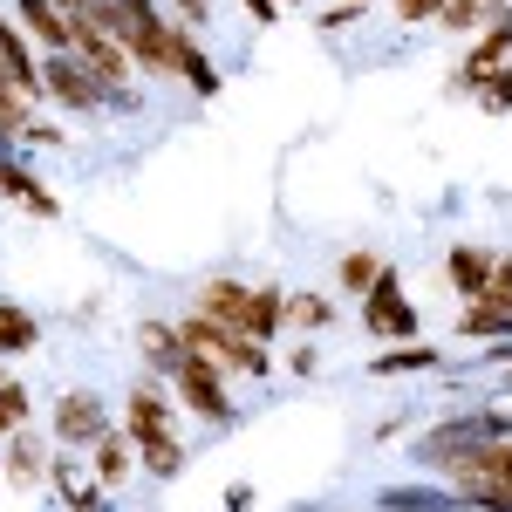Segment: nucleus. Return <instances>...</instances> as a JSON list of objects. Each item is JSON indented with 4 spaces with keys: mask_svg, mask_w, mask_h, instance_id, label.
<instances>
[{
    "mask_svg": "<svg viewBox=\"0 0 512 512\" xmlns=\"http://www.w3.org/2000/svg\"><path fill=\"white\" fill-rule=\"evenodd\" d=\"M178 335H185V349L205 355L212 369H226V376H267L274 369V355H267V342H253V335H239V328H219V321L205 315H185L178 321Z\"/></svg>",
    "mask_w": 512,
    "mask_h": 512,
    "instance_id": "obj_1",
    "label": "nucleus"
},
{
    "mask_svg": "<svg viewBox=\"0 0 512 512\" xmlns=\"http://www.w3.org/2000/svg\"><path fill=\"white\" fill-rule=\"evenodd\" d=\"M69 55H76L82 69L103 82V96H110V89H123V82H130V69H137V62H130V48H123L103 21H89V7H76V14H69Z\"/></svg>",
    "mask_w": 512,
    "mask_h": 512,
    "instance_id": "obj_2",
    "label": "nucleus"
},
{
    "mask_svg": "<svg viewBox=\"0 0 512 512\" xmlns=\"http://www.w3.org/2000/svg\"><path fill=\"white\" fill-rule=\"evenodd\" d=\"M171 390H178V403L192 410L198 424H233V396H226V369H212L205 355H185L178 369H171Z\"/></svg>",
    "mask_w": 512,
    "mask_h": 512,
    "instance_id": "obj_3",
    "label": "nucleus"
},
{
    "mask_svg": "<svg viewBox=\"0 0 512 512\" xmlns=\"http://www.w3.org/2000/svg\"><path fill=\"white\" fill-rule=\"evenodd\" d=\"M362 328H369L376 342H417V308L403 301L396 267H383V274H376V287L362 294Z\"/></svg>",
    "mask_w": 512,
    "mask_h": 512,
    "instance_id": "obj_4",
    "label": "nucleus"
},
{
    "mask_svg": "<svg viewBox=\"0 0 512 512\" xmlns=\"http://www.w3.org/2000/svg\"><path fill=\"white\" fill-rule=\"evenodd\" d=\"M451 492H472V485H512V437H485L472 451H458V458H444L437 465Z\"/></svg>",
    "mask_w": 512,
    "mask_h": 512,
    "instance_id": "obj_5",
    "label": "nucleus"
},
{
    "mask_svg": "<svg viewBox=\"0 0 512 512\" xmlns=\"http://www.w3.org/2000/svg\"><path fill=\"white\" fill-rule=\"evenodd\" d=\"M55 437L76 444V451H96V444L110 437V410H103V396H96V390H69L62 403H55Z\"/></svg>",
    "mask_w": 512,
    "mask_h": 512,
    "instance_id": "obj_6",
    "label": "nucleus"
},
{
    "mask_svg": "<svg viewBox=\"0 0 512 512\" xmlns=\"http://www.w3.org/2000/svg\"><path fill=\"white\" fill-rule=\"evenodd\" d=\"M171 417H178V403H171L158 383H130V396H123V437H130V444L171 437Z\"/></svg>",
    "mask_w": 512,
    "mask_h": 512,
    "instance_id": "obj_7",
    "label": "nucleus"
},
{
    "mask_svg": "<svg viewBox=\"0 0 512 512\" xmlns=\"http://www.w3.org/2000/svg\"><path fill=\"white\" fill-rule=\"evenodd\" d=\"M41 96H55L62 110H96L103 103V82L89 76L76 55H48L41 62Z\"/></svg>",
    "mask_w": 512,
    "mask_h": 512,
    "instance_id": "obj_8",
    "label": "nucleus"
},
{
    "mask_svg": "<svg viewBox=\"0 0 512 512\" xmlns=\"http://www.w3.org/2000/svg\"><path fill=\"white\" fill-rule=\"evenodd\" d=\"M192 315H205V321H219V328H239V335H246V315H253V287H246V280H233V274L205 280V287H198V301H192Z\"/></svg>",
    "mask_w": 512,
    "mask_h": 512,
    "instance_id": "obj_9",
    "label": "nucleus"
},
{
    "mask_svg": "<svg viewBox=\"0 0 512 512\" xmlns=\"http://www.w3.org/2000/svg\"><path fill=\"white\" fill-rule=\"evenodd\" d=\"M492 246H451V260H444V274H451V294L472 308V301H485V287H492Z\"/></svg>",
    "mask_w": 512,
    "mask_h": 512,
    "instance_id": "obj_10",
    "label": "nucleus"
},
{
    "mask_svg": "<svg viewBox=\"0 0 512 512\" xmlns=\"http://www.w3.org/2000/svg\"><path fill=\"white\" fill-rule=\"evenodd\" d=\"M0 69L21 82V96H41V62L28 48V28H14V14H0Z\"/></svg>",
    "mask_w": 512,
    "mask_h": 512,
    "instance_id": "obj_11",
    "label": "nucleus"
},
{
    "mask_svg": "<svg viewBox=\"0 0 512 512\" xmlns=\"http://www.w3.org/2000/svg\"><path fill=\"white\" fill-rule=\"evenodd\" d=\"M0 198H14V205H28L35 219H55V212H62V198H55V192H41V178L28 171V164H14L7 151H0Z\"/></svg>",
    "mask_w": 512,
    "mask_h": 512,
    "instance_id": "obj_12",
    "label": "nucleus"
},
{
    "mask_svg": "<svg viewBox=\"0 0 512 512\" xmlns=\"http://www.w3.org/2000/svg\"><path fill=\"white\" fill-rule=\"evenodd\" d=\"M14 21H21L28 41H41L48 55H69V14H62L55 0H21V7H14Z\"/></svg>",
    "mask_w": 512,
    "mask_h": 512,
    "instance_id": "obj_13",
    "label": "nucleus"
},
{
    "mask_svg": "<svg viewBox=\"0 0 512 512\" xmlns=\"http://www.w3.org/2000/svg\"><path fill=\"white\" fill-rule=\"evenodd\" d=\"M137 349H144V362L164 369V376L192 355V349H185V335H178V321H144V328H137Z\"/></svg>",
    "mask_w": 512,
    "mask_h": 512,
    "instance_id": "obj_14",
    "label": "nucleus"
},
{
    "mask_svg": "<svg viewBox=\"0 0 512 512\" xmlns=\"http://www.w3.org/2000/svg\"><path fill=\"white\" fill-rule=\"evenodd\" d=\"M178 82L192 89L198 103H212V96H219V82H226V76H219V62L198 48V35H185V48H178Z\"/></svg>",
    "mask_w": 512,
    "mask_h": 512,
    "instance_id": "obj_15",
    "label": "nucleus"
},
{
    "mask_svg": "<svg viewBox=\"0 0 512 512\" xmlns=\"http://www.w3.org/2000/svg\"><path fill=\"white\" fill-rule=\"evenodd\" d=\"M0 472H7V485H41L48 478V451H41L35 437H7V458H0Z\"/></svg>",
    "mask_w": 512,
    "mask_h": 512,
    "instance_id": "obj_16",
    "label": "nucleus"
},
{
    "mask_svg": "<svg viewBox=\"0 0 512 512\" xmlns=\"http://www.w3.org/2000/svg\"><path fill=\"white\" fill-rule=\"evenodd\" d=\"M41 342V321L28 308H14V301H0V362H14V355H28Z\"/></svg>",
    "mask_w": 512,
    "mask_h": 512,
    "instance_id": "obj_17",
    "label": "nucleus"
},
{
    "mask_svg": "<svg viewBox=\"0 0 512 512\" xmlns=\"http://www.w3.org/2000/svg\"><path fill=\"white\" fill-rule=\"evenodd\" d=\"M130 451H137V444H130L123 431H110L103 444H96V451H89V472H96V485H103V492L130 478Z\"/></svg>",
    "mask_w": 512,
    "mask_h": 512,
    "instance_id": "obj_18",
    "label": "nucleus"
},
{
    "mask_svg": "<svg viewBox=\"0 0 512 512\" xmlns=\"http://www.w3.org/2000/svg\"><path fill=\"white\" fill-rule=\"evenodd\" d=\"M437 362H444V349H431V342H396L369 362V376H410V369H437Z\"/></svg>",
    "mask_w": 512,
    "mask_h": 512,
    "instance_id": "obj_19",
    "label": "nucleus"
},
{
    "mask_svg": "<svg viewBox=\"0 0 512 512\" xmlns=\"http://www.w3.org/2000/svg\"><path fill=\"white\" fill-rule=\"evenodd\" d=\"M280 321H287V294H280V287H253V315H246V335H253V342H274Z\"/></svg>",
    "mask_w": 512,
    "mask_h": 512,
    "instance_id": "obj_20",
    "label": "nucleus"
},
{
    "mask_svg": "<svg viewBox=\"0 0 512 512\" xmlns=\"http://www.w3.org/2000/svg\"><path fill=\"white\" fill-rule=\"evenodd\" d=\"M458 335L465 342H512V315L506 308H465L458 315Z\"/></svg>",
    "mask_w": 512,
    "mask_h": 512,
    "instance_id": "obj_21",
    "label": "nucleus"
},
{
    "mask_svg": "<svg viewBox=\"0 0 512 512\" xmlns=\"http://www.w3.org/2000/svg\"><path fill=\"white\" fill-rule=\"evenodd\" d=\"M376 274H383V260H376V253H342V267H335V287L362 301V294L376 287Z\"/></svg>",
    "mask_w": 512,
    "mask_h": 512,
    "instance_id": "obj_22",
    "label": "nucleus"
},
{
    "mask_svg": "<svg viewBox=\"0 0 512 512\" xmlns=\"http://www.w3.org/2000/svg\"><path fill=\"white\" fill-rule=\"evenodd\" d=\"M28 103H35V96H21V82L0 69V130H7V137H28V123H35Z\"/></svg>",
    "mask_w": 512,
    "mask_h": 512,
    "instance_id": "obj_23",
    "label": "nucleus"
},
{
    "mask_svg": "<svg viewBox=\"0 0 512 512\" xmlns=\"http://www.w3.org/2000/svg\"><path fill=\"white\" fill-rule=\"evenodd\" d=\"M137 458H144V472H151V478H178V472H185V444H178V437H151V444H137Z\"/></svg>",
    "mask_w": 512,
    "mask_h": 512,
    "instance_id": "obj_24",
    "label": "nucleus"
},
{
    "mask_svg": "<svg viewBox=\"0 0 512 512\" xmlns=\"http://www.w3.org/2000/svg\"><path fill=\"white\" fill-rule=\"evenodd\" d=\"M328 321H335V301H328V294H287V328H308V335H315Z\"/></svg>",
    "mask_w": 512,
    "mask_h": 512,
    "instance_id": "obj_25",
    "label": "nucleus"
},
{
    "mask_svg": "<svg viewBox=\"0 0 512 512\" xmlns=\"http://www.w3.org/2000/svg\"><path fill=\"white\" fill-rule=\"evenodd\" d=\"M492 14H499V7H485V0H444L437 28H451V35H478V28H485Z\"/></svg>",
    "mask_w": 512,
    "mask_h": 512,
    "instance_id": "obj_26",
    "label": "nucleus"
},
{
    "mask_svg": "<svg viewBox=\"0 0 512 512\" xmlns=\"http://www.w3.org/2000/svg\"><path fill=\"white\" fill-rule=\"evenodd\" d=\"M28 403H35V396L21 390V383H0V444L28 431Z\"/></svg>",
    "mask_w": 512,
    "mask_h": 512,
    "instance_id": "obj_27",
    "label": "nucleus"
},
{
    "mask_svg": "<svg viewBox=\"0 0 512 512\" xmlns=\"http://www.w3.org/2000/svg\"><path fill=\"white\" fill-rule=\"evenodd\" d=\"M458 506H472V512H512V485H472V492H458Z\"/></svg>",
    "mask_w": 512,
    "mask_h": 512,
    "instance_id": "obj_28",
    "label": "nucleus"
},
{
    "mask_svg": "<svg viewBox=\"0 0 512 512\" xmlns=\"http://www.w3.org/2000/svg\"><path fill=\"white\" fill-rule=\"evenodd\" d=\"M48 478H55L62 499H76L82 485H89V478H82V458H48Z\"/></svg>",
    "mask_w": 512,
    "mask_h": 512,
    "instance_id": "obj_29",
    "label": "nucleus"
},
{
    "mask_svg": "<svg viewBox=\"0 0 512 512\" xmlns=\"http://www.w3.org/2000/svg\"><path fill=\"white\" fill-rule=\"evenodd\" d=\"M478 103H485L492 117H506V110H512V62H506V69H499L492 82H485V96H478Z\"/></svg>",
    "mask_w": 512,
    "mask_h": 512,
    "instance_id": "obj_30",
    "label": "nucleus"
},
{
    "mask_svg": "<svg viewBox=\"0 0 512 512\" xmlns=\"http://www.w3.org/2000/svg\"><path fill=\"white\" fill-rule=\"evenodd\" d=\"M171 21H185V28H205V21H212V0H171Z\"/></svg>",
    "mask_w": 512,
    "mask_h": 512,
    "instance_id": "obj_31",
    "label": "nucleus"
},
{
    "mask_svg": "<svg viewBox=\"0 0 512 512\" xmlns=\"http://www.w3.org/2000/svg\"><path fill=\"white\" fill-rule=\"evenodd\" d=\"M444 0H396V21H437Z\"/></svg>",
    "mask_w": 512,
    "mask_h": 512,
    "instance_id": "obj_32",
    "label": "nucleus"
},
{
    "mask_svg": "<svg viewBox=\"0 0 512 512\" xmlns=\"http://www.w3.org/2000/svg\"><path fill=\"white\" fill-rule=\"evenodd\" d=\"M21 144H41V151H55V144H62V123H28V137H21Z\"/></svg>",
    "mask_w": 512,
    "mask_h": 512,
    "instance_id": "obj_33",
    "label": "nucleus"
},
{
    "mask_svg": "<svg viewBox=\"0 0 512 512\" xmlns=\"http://www.w3.org/2000/svg\"><path fill=\"white\" fill-rule=\"evenodd\" d=\"M69 506H76V512H110V492H103V485H82Z\"/></svg>",
    "mask_w": 512,
    "mask_h": 512,
    "instance_id": "obj_34",
    "label": "nucleus"
},
{
    "mask_svg": "<svg viewBox=\"0 0 512 512\" xmlns=\"http://www.w3.org/2000/svg\"><path fill=\"white\" fill-rule=\"evenodd\" d=\"M321 28H349V21H362V7H349V0H335V7H328V14H315Z\"/></svg>",
    "mask_w": 512,
    "mask_h": 512,
    "instance_id": "obj_35",
    "label": "nucleus"
},
{
    "mask_svg": "<svg viewBox=\"0 0 512 512\" xmlns=\"http://www.w3.org/2000/svg\"><path fill=\"white\" fill-rule=\"evenodd\" d=\"M287 369H294V376H315L321 355H315V349H294V355H287Z\"/></svg>",
    "mask_w": 512,
    "mask_h": 512,
    "instance_id": "obj_36",
    "label": "nucleus"
},
{
    "mask_svg": "<svg viewBox=\"0 0 512 512\" xmlns=\"http://www.w3.org/2000/svg\"><path fill=\"white\" fill-rule=\"evenodd\" d=\"M246 14L253 21H280V0H246Z\"/></svg>",
    "mask_w": 512,
    "mask_h": 512,
    "instance_id": "obj_37",
    "label": "nucleus"
},
{
    "mask_svg": "<svg viewBox=\"0 0 512 512\" xmlns=\"http://www.w3.org/2000/svg\"><path fill=\"white\" fill-rule=\"evenodd\" d=\"M253 506V485H233V492H226V512H246Z\"/></svg>",
    "mask_w": 512,
    "mask_h": 512,
    "instance_id": "obj_38",
    "label": "nucleus"
},
{
    "mask_svg": "<svg viewBox=\"0 0 512 512\" xmlns=\"http://www.w3.org/2000/svg\"><path fill=\"white\" fill-rule=\"evenodd\" d=\"M55 7H62V14H76V7H89V0H55Z\"/></svg>",
    "mask_w": 512,
    "mask_h": 512,
    "instance_id": "obj_39",
    "label": "nucleus"
},
{
    "mask_svg": "<svg viewBox=\"0 0 512 512\" xmlns=\"http://www.w3.org/2000/svg\"><path fill=\"white\" fill-rule=\"evenodd\" d=\"M0 383H14V376H7V362H0Z\"/></svg>",
    "mask_w": 512,
    "mask_h": 512,
    "instance_id": "obj_40",
    "label": "nucleus"
},
{
    "mask_svg": "<svg viewBox=\"0 0 512 512\" xmlns=\"http://www.w3.org/2000/svg\"><path fill=\"white\" fill-rule=\"evenodd\" d=\"M485 7H506V0H485Z\"/></svg>",
    "mask_w": 512,
    "mask_h": 512,
    "instance_id": "obj_41",
    "label": "nucleus"
},
{
    "mask_svg": "<svg viewBox=\"0 0 512 512\" xmlns=\"http://www.w3.org/2000/svg\"><path fill=\"white\" fill-rule=\"evenodd\" d=\"M349 7H369V0H349Z\"/></svg>",
    "mask_w": 512,
    "mask_h": 512,
    "instance_id": "obj_42",
    "label": "nucleus"
}]
</instances>
